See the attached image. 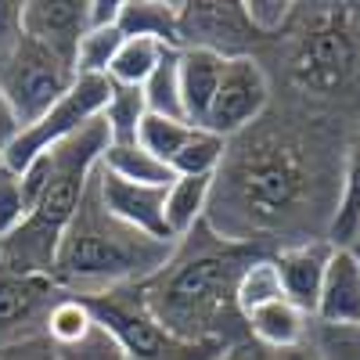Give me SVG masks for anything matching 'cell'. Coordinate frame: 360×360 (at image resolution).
<instances>
[{"mask_svg": "<svg viewBox=\"0 0 360 360\" xmlns=\"http://www.w3.org/2000/svg\"><path fill=\"white\" fill-rule=\"evenodd\" d=\"M76 83L72 65H65L62 58H54L40 44L25 40L18 51L8 58V65L0 69V94L11 105L18 130L33 127L44 112H51L58 101L69 94V86Z\"/></svg>", "mask_w": 360, "mask_h": 360, "instance_id": "cell-7", "label": "cell"}, {"mask_svg": "<svg viewBox=\"0 0 360 360\" xmlns=\"http://www.w3.org/2000/svg\"><path fill=\"white\" fill-rule=\"evenodd\" d=\"M54 349H58V346H54ZM58 356H62V360H127L123 353H119L115 339L105 332V328H98V324L90 328L79 342L62 346V349H58Z\"/></svg>", "mask_w": 360, "mask_h": 360, "instance_id": "cell-33", "label": "cell"}, {"mask_svg": "<svg viewBox=\"0 0 360 360\" xmlns=\"http://www.w3.org/2000/svg\"><path fill=\"white\" fill-rule=\"evenodd\" d=\"M144 115H148V108H144L141 86L108 83V101L101 108V123L108 127V144H134Z\"/></svg>", "mask_w": 360, "mask_h": 360, "instance_id": "cell-22", "label": "cell"}, {"mask_svg": "<svg viewBox=\"0 0 360 360\" xmlns=\"http://www.w3.org/2000/svg\"><path fill=\"white\" fill-rule=\"evenodd\" d=\"M101 166L127 180V184H144V188H169L173 184V169L166 162H159L152 152H144V148L134 141V144H108L105 155H101Z\"/></svg>", "mask_w": 360, "mask_h": 360, "instance_id": "cell-21", "label": "cell"}, {"mask_svg": "<svg viewBox=\"0 0 360 360\" xmlns=\"http://www.w3.org/2000/svg\"><path fill=\"white\" fill-rule=\"evenodd\" d=\"M18 137V119L11 112V105L4 101V94H0V155H4V148Z\"/></svg>", "mask_w": 360, "mask_h": 360, "instance_id": "cell-38", "label": "cell"}, {"mask_svg": "<svg viewBox=\"0 0 360 360\" xmlns=\"http://www.w3.org/2000/svg\"><path fill=\"white\" fill-rule=\"evenodd\" d=\"M90 328H94V317H90L86 303H83V299L65 295V299H58L51 317H47V342L58 346V349L72 346V342H79L90 332Z\"/></svg>", "mask_w": 360, "mask_h": 360, "instance_id": "cell-30", "label": "cell"}, {"mask_svg": "<svg viewBox=\"0 0 360 360\" xmlns=\"http://www.w3.org/2000/svg\"><path fill=\"white\" fill-rule=\"evenodd\" d=\"M259 37L249 29L242 4H180V47H205L220 58L252 54Z\"/></svg>", "mask_w": 360, "mask_h": 360, "instance_id": "cell-11", "label": "cell"}, {"mask_svg": "<svg viewBox=\"0 0 360 360\" xmlns=\"http://www.w3.org/2000/svg\"><path fill=\"white\" fill-rule=\"evenodd\" d=\"M360 224V134L346 144L342 155V180H339V205L332 227H328V242L332 245H353V234Z\"/></svg>", "mask_w": 360, "mask_h": 360, "instance_id": "cell-20", "label": "cell"}, {"mask_svg": "<svg viewBox=\"0 0 360 360\" xmlns=\"http://www.w3.org/2000/svg\"><path fill=\"white\" fill-rule=\"evenodd\" d=\"M29 217V205L18 184V173H11L8 166H0V242L22 227V220Z\"/></svg>", "mask_w": 360, "mask_h": 360, "instance_id": "cell-32", "label": "cell"}, {"mask_svg": "<svg viewBox=\"0 0 360 360\" xmlns=\"http://www.w3.org/2000/svg\"><path fill=\"white\" fill-rule=\"evenodd\" d=\"M256 256L263 252L224 242L202 220L191 234L176 238L166 266L134 288L141 307L176 339L234 346L249 339V324L238 310V281Z\"/></svg>", "mask_w": 360, "mask_h": 360, "instance_id": "cell-2", "label": "cell"}, {"mask_svg": "<svg viewBox=\"0 0 360 360\" xmlns=\"http://www.w3.org/2000/svg\"><path fill=\"white\" fill-rule=\"evenodd\" d=\"M94 173H98L101 202L112 209L119 220L144 231V234H152V238H162V242H176V238L169 234V227H166V188L127 184V180L112 176L101 162H98Z\"/></svg>", "mask_w": 360, "mask_h": 360, "instance_id": "cell-13", "label": "cell"}, {"mask_svg": "<svg viewBox=\"0 0 360 360\" xmlns=\"http://www.w3.org/2000/svg\"><path fill=\"white\" fill-rule=\"evenodd\" d=\"M295 37L288 44V79L310 101H346L356 98L360 83V37L353 29V11L342 4H317L288 22Z\"/></svg>", "mask_w": 360, "mask_h": 360, "instance_id": "cell-5", "label": "cell"}, {"mask_svg": "<svg viewBox=\"0 0 360 360\" xmlns=\"http://www.w3.org/2000/svg\"><path fill=\"white\" fill-rule=\"evenodd\" d=\"M0 360H62V356H58V349L47 339H33V342L0 349Z\"/></svg>", "mask_w": 360, "mask_h": 360, "instance_id": "cell-36", "label": "cell"}, {"mask_svg": "<svg viewBox=\"0 0 360 360\" xmlns=\"http://www.w3.org/2000/svg\"><path fill=\"white\" fill-rule=\"evenodd\" d=\"M278 299H285V292H281V278H278L274 259L256 256L245 266L242 281H238V310H242V317H249L252 310L270 307V303H278Z\"/></svg>", "mask_w": 360, "mask_h": 360, "instance_id": "cell-25", "label": "cell"}, {"mask_svg": "<svg viewBox=\"0 0 360 360\" xmlns=\"http://www.w3.org/2000/svg\"><path fill=\"white\" fill-rule=\"evenodd\" d=\"M173 249L176 242H162L119 220L101 202L98 173H90L86 191L58 242L51 281L72 299H94L148 281L166 266Z\"/></svg>", "mask_w": 360, "mask_h": 360, "instance_id": "cell-3", "label": "cell"}, {"mask_svg": "<svg viewBox=\"0 0 360 360\" xmlns=\"http://www.w3.org/2000/svg\"><path fill=\"white\" fill-rule=\"evenodd\" d=\"M303 349L314 360H360V328L310 321Z\"/></svg>", "mask_w": 360, "mask_h": 360, "instance_id": "cell-26", "label": "cell"}, {"mask_svg": "<svg viewBox=\"0 0 360 360\" xmlns=\"http://www.w3.org/2000/svg\"><path fill=\"white\" fill-rule=\"evenodd\" d=\"M217 360H281V353H274V349H266V346H259V342L245 339V342L227 346Z\"/></svg>", "mask_w": 360, "mask_h": 360, "instance_id": "cell-37", "label": "cell"}, {"mask_svg": "<svg viewBox=\"0 0 360 360\" xmlns=\"http://www.w3.org/2000/svg\"><path fill=\"white\" fill-rule=\"evenodd\" d=\"M266 108H270V79H266L263 65L252 54L227 58L217 98L205 115V130L227 141L234 134L249 130Z\"/></svg>", "mask_w": 360, "mask_h": 360, "instance_id": "cell-9", "label": "cell"}, {"mask_svg": "<svg viewBox=\"0 0 360 360\" xmlns=\"http://www.w3.org/2000/svg\"><path fill=\"white\" fill-rule=\"evenodd\" d=\"M349 249H353V256H356V259H360V245H349Z\"/></svg>", "mask_w": 360, "mask_h": 360, "instance_id": "cell-41", "label": "cell"}, {"mask_svg": "<svg viewBox=\"0 0 360 360\" xmlns=\"http://www.w3.org/2000/svg\"><path fill=\"white\" fill-rule=\"evenodd\" d=\"M105 148H108V127L98 115L44 152L47 155L44 188H40L37 202L29 205V217L22 220V227L0 242V263L8 270L51 278L62 231L72 220L76 205L86 191V180L94 173V166L101 162Z\"/></svg>", "mask_w": 360, "mask_h": 360, "instance_id": "cell-4", "label": "cell"}, {"mask_svg": "<svg viewBox=\"0 0 360 360\" xmlns=\"http://www.w3.org/2000/svg\"><path fill=\"white\" fill-rule=\"evenodd\" d=\"M242 15L259 40H270V37H281L288 29L295 4H285V0H249V4H242Z\"/></svg>", "mask_w": 360, "mask_h": 360, "instance_id": "cell-31", "label": "cell"}, {"mask_svg": "<svg viewBox=\"0 0 360 360\" xmlns=\"http://www.w3.org/2000/svg\"><path fill=\"white\" fill-rule=\"evenodd\" d=\"M123 0H86V29H108L119 25Z\"/></svg>", "mask_w": 360, "mask_h": 360, "instance_id": "cell-35", "label": "cell"}, {"mask_svg": "<svg viewBox=\"0 0 360 360\" xmlns=\"http://www.w3.org/2000/svg\"><path fill=\"white\" fill-rule=\"evenodd\" d=\"M22 44V4L15 0H0V69Z\"/></svg>", "mask_w": 360, "mask_h": 360, "instance_id": "cell-34", "label": "cell"}, {"mask_svg": "<svg viewBox=\"0 0 360 360\" xmlns=\"http://www.w3.org/2000/svg\"><path fill=\"white\" fill-rule=\"evenodd\" d=\"M123 33L119 25H108V29H86L79 47H76V62H72V72L76 76H105L108 79V65L115 51L123 47Z\"/></svg>", "mask_w": 360, "mask_h": 360, "instance_id": "cell-28", "label": "cell"}, {"mask_svg": "<svg viewBox=\"0 0 360 360\" xmlns=\"http://www.w3.org/2000/svg\"><path fill=\"white\" fill-rule=\"evenodd\" d=\"M0 166H4V155H0Z\"/></svg>", "mask_w": 360, "mask_h": 360, "instance_id": "cell-42", "label": "cell"}, {"mask_svg": "<svg viewBox=\"0 0 360 360\" xmlns=\"http://www.w3.org/2000/svg\"><path fill=\"white\" fill-rule=\"evenodd\" d=\"M314 317H307L299 307H292L288 299H278L270 307H259L245 317L249 324V339L274 349V353H288V349H299L307 342V328H310Z\"/></svg>", "mask_w": 360, "mask_h": 360, "instance_id": "cell-17", "label": "cell"}, {"mask_svg": "<svg viewBox=\"0 0 360 360\" xmlns=\"http://www.w3.org/2000/svg\"><path fill=\"white\" fill-rule=\"evenodd\" d=\"M346 144L335 137L332 119L314 108H266L249 130L224 141L205 227L263 256L328 238Z\"/></svg>", "mask_w": 360, "mask_h": 360, "instance_id": "cell-1", "label": "cell"}, {"mask_svg": "<svg viewBox=\"0 0 360 360\" xmlns=\"http://www.w3.org/2000/svg\"><path fill=\"white\" fill-rule=\"evenodd\" d=\"M65 292L51 278L18 274L0 263V349L47 339V317Z\"/></svg>", "mask_w": 360, "mask_h": 360, "instance_id": "cell-10", "label": "cell"}, {"mask_svg": "<svg viewBox=\"0 0 360 360\" xmlns=\"http://www.w3.org/2000/svg\"><path fill=\"white\" fill-rule=\"evenodd\" d=\"M166 51H169L166 44L144 40V37H127L123 47L115 51L112 65H108V83H119V86H144V79L155 72V65L162 62Z\"/></svg>", "mask_w": 360, "mask_h": 360, "instance_id": "cell-23", "label": "cell"}, {"mask_svg": "<svg viewBox=\"0 0 360 360\" xmlns=\"http://www.w3.org/2000/svg\"><path fill=\"white\" fill-rule=\"evenodd\" d=\"M353 245H360V224H356V234H353Z\"/></svg>", "mask_w": 360, "mask_h": 360, "instance_id": "cell-40", "label": "cell"}, {"mask_svg": "<svg viewBox=\"0 0 360 360\" xmlns=\"http://www.w3.org/2000/svg\"><path fill=\"white\" fill-rule=\"evenodd\" d=\"M119 33L144 37V40H155V44L180 51V4H166V0H123Z\"/></svg>", "mask_w": 360, "mask_h": 360, "instance_id": "cell-18", "label": "cell"}, {"mask_svg": "<svg viewBox=\"0 0 360 360\" xmlns=\"http://www.w3.org/2000/svg\"><path fill=\"white\" fill-rule=\"evenodd\" d=\"M227 58L205 51V47H180L176 54V83H180V105H184V123L205 130L209 105L217 98V86L224 76Z\"/></svg>", "mask_w": 360, "mask_h": 360, "instance_id": "cell-16", "label": "cell"}, {"mask_svg": "<svg viewBox=\"0 0 360 360\" xmlns=\"http://www.w3.org/2000/svg\"><path fill=\"white\" fill-rule=\"evenodd\" d=\"M314 321L360 328V259L353 256L349 245H342V249L335 245L332 259H328Z\"/></svg>", "mask_w": 360, "mask_h": 360, "instance_id": "cell-15", "label": "cell"}, {"mask_svg": "<svg viewBox=\"0 0 360 360\" xmlns=\"http://www.w3.org/2000/svg\"><path fill=\"white\" fill-rule=\"evenodd\" d=\"M105 101H108V79L105 76H76L69 94L51 112H44L33 127L18 130V137L4 148V166L11 173H22L37 155H44L47 148H54L58 141H65L69 134L86 127L90 119H98Z\"/></svg>", "mask_w": 360, "mask_h": 360, "instance_id": "cell-8", "label": "cell"}, {"mask_svg": "<svg viewBox=\"0 0 360 360\" xmlns=\"http://www.w3.org/2000/svg\"><path fill=\"white\" fill-rule=\"evenodd\" d=\"M281 360H314L303 346H299V349H288V353H281Z\"/></svg>", "mask_w": 360, "mask_h": 360, "instance_id": "cell-39", "label": "cell"}, {"mask_svg": "<svg viewBox=\"0 0 360 360\" xmlns=\"http://www.w3.org/2000/svg\"><path fill=\"white\" fill-rule=\"evenodd\" d=\"M98 328L115 339L127 360H217L227 346L217 342H184L148 314L137 299V288H119L94 299H83Z\"/></svg>", "mask_w": 360, "mask_h": 360, "instance_id": "cell-6", "label": "cell"}, {"mask_svg": "<svg viewBox=\"0 0 360 360\" xmlns=\"http://www.w3.org/2000/svg\"><path fill=\"white\" fill-rule=\"evenodd\" d=\"M335 245L328 238H317V242H303V245H288L278 249L274 266H278V278H281V292L292 307H299L307 317H314L317 310V295H321V281H324V270L328 259H332Z\"/></svg>", "mask_w": 360, "mask_h": 360, "instance_id": "cell-14", "label": "cell"}, {"mask_svg": "<svg viewBox=\"0 0 360 360\" xmlns=\"http://www.w3.org/2000/svg\"><path fill=\"white\" fill-rule=\"evenodd\" d=\"M86 33V0H29L22 4V37L40 44L65 65L76 62V47Z\"/></svg>", "mask_w": 360, "mask_h": 360, "instance_id": "cell-12", "label": "cell"}, {"mask_svg": "<svg viewBox=\"0 0 360 360\" xmlns=\"http://www.w3.org/2000/svg\"><path fill=\"white\" fill-rule=\"evenodd\" d=\"M176 47H169L162 54V62L155 65V72L144 79L141 94H144V108L148 115H162V119H180L184 123V105H180V83H176Z\"/></svg>", "mask_w": 360, "mask_h": 360, "instance_id": "cell-24", "label": "cell"}, {"mask_svg": "<svg viewBox=\"0 0 360 360\" xmlns=\"http://www.w3.org/2000/svg\"><path fill=\"white\" fill-rule=\"evenodd\" d=\"M220 159H224V137L195 127L188 144L180 148L176 159L169 162V169H173V176H213Z\"/></svg>", "mask_w": 360, "mask_h": 360, "instance_id": "cell-27", "label": "cell"}, {"mask_svg": "<svg viewBox=\"0 0 360 360\" xmlns=\"http://www.w3.org/2000/svg\"><path fill=\"white\" fill-rule=\"evenodd\" d=\"M195 127L180 123V119H162V115H144V123L137 130V144L144 148V152H152L159 162H173L176 152L188 144Z\"/></svg>", "mask_w": 360, "mask_h": 360, "instance_id": "cell-29", "label": "cell"}, {"mask_svg": "<svg viewBox=\"0 0 360 360\" xmlns=\"http://www.w3.org/2000/svg\"><path fill=\"white\" fill-rule=\"evenodd\" d=\"M209 191H213V176H176L166 188V227L173 238L191 234L205 220Z\"/></svg>", "mask_w": 360, "mask_h": 360, "instance_id": "cell-19", "label": "cell"}]
</instances>
